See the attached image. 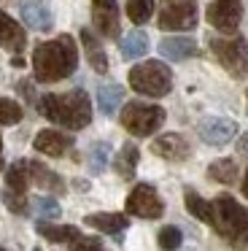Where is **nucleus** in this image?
<instances>
[{
	"label": "nucleus",
	"instance_id": "f257e3e1",
	"mask_svg": "<svg viewBox=\"0 0 248 251\" xmlns=\"http://www.w3.org/2000/svg\"><path fill=\"white\" fill-rule=\"evenodd\" d=\"M78 68V44L73 35L62 33L51 41H43L32 49V73L41 84H57L73 76Z\"/></svg>",
	"mask_w": 248,
	"mask_h": 251
},
{
	"label": "nucleus",
	"instance_id": "f03ea898",
	"mask_svg": "<svg viewBox=\"0 0 248 251\" xmlns=\"http://www.w3.org/2000/svg\"><path fill=\"white\" fill-rule=\"evenodd\" d=\"M38 111L65 130H84L92 122V100L84 89H70L65 95H43L38 100Z\"/></svg>",
	"mask_w": 248,
	"mask_h": 251
},
{
	"label": "nucleus",
	"instance_id": "7ed1b4c3",
	"mask_svg": "<svg viewBox=\"0 0 248 251\" xmlns=\"http://www.w3.org/2000/svg\"><path fill=\"white\" fill-rule=\"evenodd\" d=\"M210 227L232 246L248 243V208H243L232 195H219L210 202Z\"/></svg>",
	"mask_w": 248,
	"mask_h": 251
},
{
	"label": "nucleus",
	"instance_id": "20e7f679",
	"mask_svg": "<svg viewBox=\"0 0 248 251\" xmlns=\"http://www.w3.org/2000/svg\"><path fill=\"white\" fill-rule=\"evenodd\" d=\"M129 87L146 98H165L173 89V71L159 60H146L140 65L129 68L127 76Z\"/></svg>",
	"mask_w": 248,
	"mask_h": 251
},
{
	"label": "nucleus",
	"instance_id": "39448f33",
	"mask_svg": "<svg viewBox=\"0 0 248 251\" xmlns=\"http://www.w3.org/2000/svg\"><path fill=\"white\" fill-rule=\"evenodd\" d=\"M122 127L135 138H149L165 125V108L151 103H140V100H129L119 114Z\"/></svg>",
	"mask_w": 248,
	"mask_h": 251
},
{
	"label": "nucleus",
	"instance_id": "423d86ee",
	"mask_svg": "<svg viewBox=\"0 0 248 251\" xmlns=\"http://www.w3.org/2000/svg\"><path fill=\"white\" fill-rule=\"evenodd\" d=\"M210 51L216 54V60L224 65V71L232 78L248 76V41L243 35H237V38H213L210 41Z\"/></svg>",
	"mask_w": 248,
	"mask_h": 251
},
{
	"label": "nucleus",
	"instance_id": "0eeeda50",
	"mask_svg": "<svg viewBox=\"0 0 248 251\" xmlns=\"http://www.w3.org/2000/svg\"><path fill=\"white\" fill-rule=\"evenodd\" d=\"M159 30H194L197 27V0H162Z\"/></svg>",
	"mask_w": 248,
	"mask_h": 251
},
{
	"label": "nucleus",
	"instance_id": "6e6552de",
	"mask_svg": "<svg viewBox=\"0 0 248 251\" xmlns=\"http://www.w3.org/2000/svg\"><path fill=\"white\" fill-rule=\"evenodd\" d=\"M129 216L138 219H159L162 211H165V202L159 200L156 189L151 184H138L132 186V192L127 195V202H124Z\"/></svg>",
	"mask_w": 248,
	"mask_h": 251
},
{
	"label": "nucleus",
	"instance_id": "1a4fd4ad",
	"mask_svg": "<svg viewBox=\"0 0 248 251\" xmlns=\"http://www.w3.org/2000/svg\"><path fill=\"white\" fill-rule=\"evenodd\" d=\"M205 19L210 22V27L221 33H235L243 22V3L240 0H213L205 11Z\"/></svg>",
	"mask_w": 248,
	"mask_h": 251
},
{
	"label": "nucleus",
	"instance_id": "9d476101",
	"mask_svg": "<svg viewBox=\"0 0 248 251\" xmlns=\"http://www.w3.org/2000/svg\"><path fill=\"white\" fill-rule=\"evenodd\" d=\"M197 135L202 138L208 146H224L237 135V122L226 119V116H208L197 125Z\"/></svg>",
	"mask_w": 248,
	"mask_h": 251
},
{
	"label": "nucleus",
	"instance_id": "9b49d317",
	"mask_svg": "<svg viewBox=\"0 0 248 251\" xmlns=\"http://www.w3.org/2000/svg\"><path fill=\"white\" fill-rule=\"evenodd\" d=\"M19 14H22V22L30 30L49 33L54 27V14L46 0H19Z\"/></svg>",
	"mask_w": 248,
	"mask_h": 251
},
{
	"label": "nucleus",
	"instance_id": "f8f14e48",
	"mask_svg": "<svg viewBox=\"0 0 248 251\" xmlns=\"http://www.w3.org/2000/svg\"><path fill=\"white\" fill-rule=\"evenodd\" d=\"M92 22L105 38H119V6L116 0H92Z\"/></svg>",
	"mask_w": 248,
	"mask_h": 251
},
{
	"label": "nucleus",
	"instance_id": "ddd939ff",
	"mask_svg": "<svg viewBox=\"0 0 248 251\" xmlns=\"http://www.w3.org/2000/svg\"><path fill=\"white\" fill-rule=\"evenodd\" d=\"M151 151H154L156 157L167 159V162H183L192 149H189V143L183 135H178V132H165V135H159L151 143Z\"/></svg>",
	"mask_w": 248,
	"mask_h": 251
},
{
	"label": "nucleus",
	"instance_id": "4468645a",
	"mask_svg": "<svg viewBox=\"0 0 248 251\" xmlns=\"http://www.w3.org/2000/svg\"><path fill=\"white\" fill-rule=\"evenodd\" d=\"M32 149L46 157H62L73 149V135H65L59 130H41L32 138Z\"/></svg>",
	"mask_w": 248,
	"mask_h": 251
},
{
	"label": "nucleus",
	"instance_id": "2eb2a0df",
	"mask_svg": "<svg viewBox=\"0 0 248 251\" xmlns=\"http://www.w3.org/2000/svg\"><path fill=\"white\" fill-rule=\"evenodd\" d=\"M0 46L14 54L25 51L27 46V35H25V27L16 22L14 17H8L5 11H0Z\"/></svg>",
	"mask_w": 248,
	"mask_h": 251
},
{
	"label": "nucleus",
	"instance_id": "dca6fc26",
	"mask_svg": "<svg viewBox=\"0 0 248 251\" xmlns=\"http://www.w3.org/2000/svg\"><path fill=\"white\" fill-rule=\"evenodd\" d=\"M197 41L194 38H186V35H173V38H162L159 41V54L165 60H173V62H181V60H189V57H197Z\"/></svg>",
	"mask_w": 248,
	"mask_h": 251
},
{
	"label": "nucleus",
	"instance_id": "f3484780",
	"mask_svg": "<svg viewBox=\"0 0 248 251\" xmlns=\"http://www.w3.org/2000/svg\"><path fill=\"white\" fill-rule=\"evenodd\" d=\"M35 232L41 238H46L49 243H65V246H73L81 238V229L73 227V224H51V222H43V219L35 222Z\"/></svg>",
	"mask_w": 248,
	"mask_h": 251
},
{
	"label": "nucleus",
	"instance_id": "a211bd4d",
	"mask_svg": "<svg viewBox=\"0 0 248 251\" xmlns=\"http://www.w3.org/2000/svg\"><path fill=\"white\" fill-rule=\"evenodd\" d=\"M81 44H84V51H86V60H89L92 71L95 73H108V54L105 49H102V44L95 38V33H92L89 27L81 30Z\"/></svg>",
	"mask_w": 248,
	"mask_h": 251
},
{
	"label": "nucleus",
	"instance_id": "6ab92c4d",
	"mask_svg": "<svg viewBox=\"0 0 248 251\" xmlns=\"http://www.w3.org/2000/svg\"><path fill=\"white\" fill-rule=\"evenodd\" d=\"M84 224L108 235H122L129 224V216H124V213H89V216H84Z\"/></svg>",
	"mask_w": 248,
	"mask_h": 251
},
{
	"label": "nucleus",
	"instance_id": "aec40b11",
	"mask_svg": "<svg viewBox=\"0 0 248 251\" xmlns=\"http://www.w3.org/2000/svg\"><path fill=\"white\" fill-rule=\"evenodd\" d=\"M138 159H140V149L135 146V143H124L122 149L116 151V157H113V170H116L119 176H122L124 181H129L135 176V168H138Z\"/></svg>",
	"mask_w": 248,
	"mask_h": 251
},
{
	"label": "nucleus",
	"instance_id": "412c9836",
	"mask_svg": "<svg viewBox=\"0 0 248 251\" xmlns=\"http://www.w3.org/2000/svg\"><path fill=\"white\" fill-rule=\"evenodd\" d=\"M27 165H30V181L32 184H38L41 189H46V192H54V195H62L65 192V181L59 178L54 170L43 168L41 162H27Z\"/></svg>",
	"mask_w": 248,
	"mask_h": 251
},
{
	"label": "nucleus",
	"instance_id": "4be33fe9",
	"mask_svg": "<svg viewBox=\"0 0 248 251\" xmlns=\"http://www.w3.org/2000/svg\"><path fill=\"white\" fill-rule=\"evenodd\" d=\"M124 103V87L122 84H102L97 89V108L105 116H116L119 105Z\"/></svg>",
	"mask_w": 248,
	"mask_h": 251
},
{
	"label": "nucleus",
	"instance_id": "5701e85b",
	"mask_svg": "<svg viewBox=\"0 0 248 251\" xmlns=\"http://www.w3.org/2000/svg\"><path fill=\"white\" fill-rule=\"evenodd\" d=\"M119 49H122L124 60H140V57L149 51V35H146L143 30H132V33H127L122 38Z\"/></svg>",
	"mask_w": 248,
	"mask_h": 251
},
{
	"label": "nucleus",
	"instance_id": "b1692460",
	"mask_svg": "<svg viewBox=\"0 0 248 251\" xmlns=\"http://www.w3.org/2000/svg\"><path fill=\"white\" fill-rule=\"evenodd\" d=\"M208 176L210 181H216V184H235L237 181V162L229 157H221V159H213V162L208 165Z\"/></svg>",
	"mask_w": 248,
	"mask_h": 251
},
{
	"label": "nucleus",
	"instance_id": "393cba45",
	"mask_svg": "<svg viewBox=\"0 0 248 251\" xmlns=\"http://www.w3.org/2000/svg\"><path fill=\"white\" fill-rule=\"evenodd\" d=\"M5 186L27 195V186H30V165L25 159H16L14 165H8V170H5Z\"/></svg>",
	"mask_w": 248,
	"mask_h": 251
},
{
	"label": "nucleus",
	"instance_id": "a878e982",
	"mask_svg": "<svg viewBox=\"0 0 248 251\" xmlns=\"http://www.w3.org/2000/svg\"><path fill=\"white\" fill-rule=\"evenodd\" d=\"M183 200H186V211L192 213L194 219H199V222L210 224V202H205L194 189H186V197H183Z\"/></svg>",
	"mask_w": 248,
	"mask_h": 251
},
{
	"label": "nucleus",
	"instance_id": "bb28decb",
	"mask_svg": "<svg viewBox=\"0 0 248 251\" xmlns=\"http://www.w3.org/2000/svg\"><path fill=\"white\" fill-rule=\"evenodd\" d=\"M154 14V0H127V17L129 22L135 25H143L151 19Z\"/></svg>",
	"mask_w": 248,
	"mask_h": 251
},
{
	"label": "nucleus",
	"instance_id": "cd10ccee",
	"mask_svg": "<svg viewBox=\"0 0 248 251\" xmlns=\"http://www.w3.org/2000/svg\"><path fill=\"white\" fill-rule=\"evenodd\" d=\"M108 157H111V143H105V141L92 143V149H89V168H92V173H102V170L108 168Z\"/></svg>",
	"mask_w": 248,
	"mask_h": 251
},
{
	"label": "nucleus",
	"instance_id": "c85d7f7f",
	"mask_svg": "<svg viewBox=\"0 0 248 251\" xmlns=\"http://www.w3.org/2000/svg\"><path fill=\"white\" fill-rule=\"evenodd\" d=\"M0 200L5 202V208H8L11 213H27V195H25V192H16V189L3 186Z\"/></svg>",
	"mask_w": 248,
	"mask_h": 251
},
{
	"label": "nucleus",
	"instance_id": "c756f323",
	"mask_svg": "<svg viewBox=\"0 0 248 251\" xmlns=\"http://www.w3.org/2000/svg\"><path fill=\"white\" fill-rule=\"evenodd\" d=\"M22 122V105L11 98H0V127Z\"/></svg>",
	"mask_w": 248,
	"mask_h": 251
},
{
	"label": "nucleus",
	"instance_id": "7c9ffc66",
	"mask_svg": "<svg viewBox=\"0 0 248 251\" xmlns=\"http://www.w3.org/2000/svg\"><path fill=\"white\" fill-rule=\"evenodd\" d=\"M156 243H159V249H178V246L183 243V232L178 227H173V224H167V227L159 229Z\"/></svg>",
	"mask_w": 248,
	"mask_h": 251
},
{
	"label": "nucleus",
	"instance_id": "2f4dec72",
	"mask_svg": "<svg viewBox=\"0 0 248 251\" xmlns=\"http://www.w3.org/2000/svg\"><path fill=\"white\" fill-rule=\"evenodd\" d=\"M35 211L41 213V216H46V219H54V216L62 213V208H59V202L54 200V197H38V200H35Z\"/></svg>",
	"mask_w": 248,
	"mask_h": 251
},
{
	"label": "nucleus",
	"instance_id": "473e14b6",
	"mask_svg": "<svg viewBox=\"0 0 248 251\" xmlns=\"http://www.w3.org/2000/svg\"><path fill=\"white\" fill-rule=\"evenodd\" d=\"M70 249H102V240L100 238H84V235H81Z\"/></svg>",
	"mask_w": 248,
	"mask_h": 251
},
{
	"label": "nucleus",
	"instance_id": "72a5a7b5",
	"mask_svg": "<svg viewBox=\"0 0 248 251\" xmlns=\"http://www.w3.org/2000/svg\"><path fill=\"white\" fill-rule=\"evenodd\" d=\"M237 151L248 154V132H246V138H240V143H237Z\"/></svg>",
	"mask_w": 248,
	"mask_h": 251
},
{
	"label": "nucleus",
	"instance_id": "f704fd0d",
	"mask_svg": "<svg viewBox=\"0 0 248 251\" xmlns=\"http://www.w3.org/2000/svg\"><path fill=\"white\" fill-rule=\"evenodd\" d=\"M11 65H14V68H25V60H22V57H14V60H11Z\"/></svg>",
	"mask_w": 248,
	"mask_h": 251
},
{
	"label": "nucleus",
	"instance_id": "c9c22d12",
	"mask_svg": "<svg viewBox=\"0 0 248 251\" xmlns=\"http://www.w3.org/2000/svg\"><path fill=\"white\" fill-rule=\"evenodd\" d=\"M243 195L248 197V170H246V178H243Z\"/></svg>",
	"mask_w": 248,
	"mask_h": 251
},
{
	"label": "nucleus",
	"instance_id": "e433bc0d",
	"mask_svg": "<svg viewBox=\"0 0 248 251\" xmlns=\"http://www.w3.org/2000/svg\"><path fill=\"white\" fill-rule=\"evenodd\" d=\"M0 165H3V138H0Z\"/></svg>",
	"mask_w": 248,
	"mask_h": 251
}]
</instances>
